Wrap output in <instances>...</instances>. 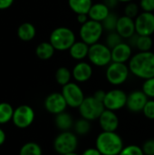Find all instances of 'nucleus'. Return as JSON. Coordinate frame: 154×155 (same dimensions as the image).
Wrapping results in <instances>:
<instances>
[{"label":"nucleus","instance_id":"obj_31","mask_svg":"<svg viewBox=\"0 0 154 155\" xmlns=\"http://www.w3.org/2000/svg\"><path fill=\"white\" fill-rule=\"evenodd\" d=\"M122 42H123V38L116 31L109 32L105 38V45L111 49H113V47H115Z\"/></svg>","mask_w":154,"mask_h":155},{"label":"nucleus","instance_id":"obj_29","mask_svg":"<svg viewBox=\"0 0 154 155\" xmlns=\"http://www.w3.org/2000/svg\"><path fill=\"white\" fill-rule=\"evenodd\" d=\"M74 132H75L76 134L82 135V136L86 135L91 131L90 121H88V120H86L84 118L78 119L74 124Z\"/></svg>","mask_w":154,"mask_h":155},{"label":"nucleus","instance_id":"obj_39","mask_svg":"<svg viewBox=\"0 0 154 155\" xmlns=\"http://www.w3.org/2000/svg\"><path fill=\"white\" fill-rule=\"evenodd\" d=\"M82 155H103L100 151L95 147V148H88L83 152Z\"/></svg>","mask_w":154,"mask_h":155},{"label":"nucleus","instance_id":"obj_35","mask_svg":"<svg viewBox=\"0 0 154 155\" xmlns=\"http://www.w3.org/2000/svg\"><path fill=\"white\" fill-rule=\"evenodd\" d=\"M143 115L149 119V120H154V100L151 99L148 100V102L146 103L143 110Z\"/></svg>","mask_w":154,"mask_h":155},{"label":"nucleus","instance_id":"obj_4","mask_svg":"<svg viewBox=\"0 0 154 155\" xmlns=\"http://www.w3.org/2000/svg\"><path fill=\"white\" fill-rule=\"evenodd\" d=\"M89 62L97 67L108 66L112 62V49L100 42L90 45L88 57Z\"/></svg>","mask_w":154,"mask_h":155},{"label":"nucleus","instance_id":"obj_9","mask_svg":"<svg viewBox=\"0 0 154 155\" xmlns=\"http://www.w3.org/2000/svg\"><path fill=\"white\" fill-rule=\"evenodd\" d=\"M62 94L64 95L67 105L71 108H79L85 98L83 89L78 84L74 82H70L63 86Z\"/></svg>","mask_w":154,"mask_h":155},{"label":"nucleus","instance_id":"obj_12","mask_svg":"<svg viewBox=\"0 0 154 155\" xmlns=\"http://www.w3.org/2000/svg\"><path fill=\"white\" fill-rule=\"evenodd\" d=\"M134 22L137 35L152 36L154 34V13L141 12Z\"/></svg>","mask_w":154,"mask_h":155},{"label":"nucleus","instance_id":"obj_17","mask_svg":"<svg viewBox=\"0 0 154 155\" xmlns=\"http://www.w3.org/2000/svg\"><path fill=\"white\" fill-rule=\"evenodd\" d=\"M116 32L123 39H129L130 37L136 34L134 19L124 15L119 16L116 26Z\"/></svg>","mask_w":154,"mask_h":155},{"label":"nucleus","instance_id":"obj_37","mask_svg":"<svg viewBox=\"0 0 154 155\" xmlns=\"http://www.w3.org/2000/svg\"><path fill=\"white\" fill-rule=\"evenodd\" d=\"M144 155H154V139L147 140L142 147Z\"/></svg>","mask_w":154,"mask_h":155},{"label":"nucleus","instance_id":"obj_21","mask_svg":"<svg viewBox=\"0 0 154 155\" xmlns=\"http://www.w3.org/2000/svg\"><path fill=\"white\" fill-rule=\"evenodd\" d=\"M54 123L56 127L62 132L69 131L74 126V119L70 114L66 112H63L59 114L55 115Z\"/></svg>","mask_w":154,"mask_h":155},{"label":"nucleus","instance_id":"obj_10","mask_svg":"<svg viewBox=\"0 0 154 155\" xmlns=\"http://www.w3.org/2000/svg\"><path fill=\"white\" fill-rule=\"evenodd\" d=\"M34 109L30 105L22 104L15 109L12 122L18 129H26L34 123Z\"/></svg>","mask_w":154,"mask_h":155},{"label":"nucleus","instance_id":"obj_5","mask_svg":"<svg viewBox=\"0 0 154 155\" xmlns=\"http://www.w3.org/2000/svg\"><path fill=\"white\" fill-rule=\"evenodd\" d=\"M103 24L94 20L89 19L84 25H81L79 30V36L81 40L88 45H92L99 42L103 34Z\"/></svg>","mask_w":154,"mask_h":155},{"label":"nucleus","instance_id":"obj_13","mask_svg":"<svg viewBox=\"0 0 154 155\" xmlns=\"http://www.w3.org/2000/svg\"><path fill=\"white\" fill-rule=\"evenodd\" d=\"M45 110L52 114H59L65 112L68 106L62 93H52L46 96L44 103Z\"/></svg>","mask_w":154,"mask_h":155},{"label":"nucleus","instance_id":"obj_38","mask_svg":"<svg viewBox=\"0 0 154 155\" xmlns=\"http://www.w3.org/2000/svg\"><path fill=\"white\" fill-rule=\"evenodd\" d=\"M105 95H106V92L105 91H103V90H97V91L94 92V94H93V96L95 99H97L98 101L103 103V100L105 98Z\"/></svg>","mask_w":154,"mask_h":155},{"label":"nucleus","instance_id":"obj_16","mask_svg":"<svg viewBox=\"0 0 154 155\" xmlns=\"http://www.w3.org/2000/svg\"><path fill=\"white\" fill-rule=\"evenodd\" d=\"M99 125L103 132H116L119 127V117L115 112L105 109L98 119Z\"/></svg>","mask_w":154,"mask_h":155},{"label":"nucleus","instance_id":"obj_3","mask_svg":"<svg viewBox=\"0 0 154 155\" xmlns=\"http://www.w3.org/2000/svg\"><path fill=\"white\" fill-rule=\"evenodd\" d=\"M49 42L56 51H66L76 42V36L71 28L60 26L52 31Z\"/></svg>","mask_w":154,"mask_h":155},{"label":"nucleus","instance_id":"obj_14","mask_svg":"<svg viewBox=\"0 0 154 155\" xmlns=\"http://www.w3.org/2000/svg\"><path fill=\"white\" fill-rule=\"evenodd\" d=\"M149 98L142 90H135L128 94L126 107L132 113L143 112Z\"/></svg>","mask_w":154,"mask_h":155},{"label":"nucleus","instance_id":"obj_34","mask_svg":"<svg viewBox=\"0 0 154 155\" xmlns=\"http://www.w3.org/2000/svg\"><path fill=\"white\" fill-rule=\"evenodd\" d=\"M142 91L147 95L148 98L154 99V77L144 80Z\"/></svg>","mask_w":154,"mask_h":155},{"label":"nucleus","instance_id":"obj_30","mask_svg":"<svg viewBox=\"0 0 154 155\" xmlns=\"http://www.w3.org/2000/svg\"><path fill=\"white\" fill-rule=\"evenodd\" d=\"M118 19H119V16L115 13L111 12L108 15V16L102 22L103 26V29L105 31H107L108 33L109 32L116 31V26H117Z\"/></svg>","mask_w":154,"mask_h":155},{"label":"nucleus","instance_id":"obj_2","mask_svg":"<svg viewBox=\"0 0 154 155\" xmlns=\"http://www.w3.org/2000/svg\"><path fill=\"white\" fill-rule=\"evenodd\" d=\"M96 148L103 155H118L124 147L122 137L116 132H102L95 142Z\"/></svg>","mask_w":154,"mask_h":155},{"label":"nucleus","instance_id":"obj_15","mask_svg":"<svg viewBox=\"0 0 154 155\" xmlns=\"http://www.w3.org/2000/svg\"><path fill=\"white\" fill-rule=\"evenodd\" d=\"M93 66L91 63L84 61L78 62L72 70L73 78L76 83H85L89 81L93 75Z\"/></svg>","mask_w":154,"mask_h":155},{"label":"nucleus","instance_id":"obj_11","mask_svg":"<svg viewBox=\"0 0 154 155\" xmlns=\"http://www.w3.org/2000/svg\"><path fill=\"white\" fill-rule=\"evenodd\" d=\"M128 94L122 89H113L106 92L105 98L103 100V105L105 109L116 112L126 106Z\"/></svg>","mask_w":154,"mask_h":155},{"label":"nucleus","instance_id":"obj_20","mask_svg":"<svg viewBox=\"0 0 154 155\" xmlns=\"http://www.w3.org/2000/svg\"><path fill=\"white\" fill-rule=\"evenodd\" d=\"M90 45H88L86 43L81 41H76L68 50L70 56L78 62L84 61L85 58L88 57Z\"/></svg>","mask_w":154,"mask_h":155},{"label":"nucleus","instance_id":"obj_42","mask_svg":"<svg viewBox=\"0 0 154 155\" xmlns=\"http://www.w3.org/2000/svg\"><path fill=\"white\" fill-rule=\"evenodd\" d=\"M110 9H113L117 6V5L119 4L118 0H103V2Z\"/></svg>","mask_w":154,"mask_h":155},{"label":"nucleus","instance_id":"obj_7","mask_svg":"<svg viewBox=\"0 0 154 155\" xmlns=\"http://www.w3.org/2000/svg\"><path fill=\"white\" fill-rule=\"evenodd\" d=\"M78 109L82 118L92 122L99 119L103 112L105 110V107L103 103L98 101L92 95L85 97Z\"/></svg>","mask_w":154,"mask_h":155},{"label":"nucleus","instance_id":"obj_25","mask_svg":"<svg viewBox=\"0 0 154 155\" xmlns=\"http://www.w3.org/2000/svg\"><path fill=\"white\" fill-rule=\"evenodd\" d=\"M15 109L13 106L5 102L0 103V124H5L12 121Z\"/></svg>","mask_w":154,"mask_h":155},{"label":"nucleus","instance_id":"obj_22","mask_svg":"<svg viewBox=\"0 0 154 155\" xmlns=\"http://www.w3.org/2000/svg\"><path fill=\"white\" fill-rule=\"evenodd\" d=\"M68 5L76 15L88 14L93 5V0H68Z\"/></svg>","mask_w":154,"mask_h":155},{"label":"nucleus","instance_id":"obj_8","mask_svg":"<svg viewBox=\"0 0 154 155\" xmlns=\"http://www.w3.org/2000/svg\"><path fill=\"white\" fill-rule=\"evenodd\" d=\"M78 138L72 132L65 131L58 134L54 141V149L60 155H64L76 151Z\"/></svg>","mask_w":154,"mask_h":155},{"label":"nucleus","instance_id":"obj_6","mask_svg":"<svg viewBox=\"0 0 154 155\" xmlns=\"http://www.w3.org/2000/svg\"><path fill=\"white\" fill-rule=\"evenodd\" d=\"M130 73L129 66L126 64L112 62L108 66H106L105 77L108 83L118 86L127 81Z\"/></svg>","mask_w":154,"mask_h":155},{"label":"nucleus","instance_id":"obj_43","mask_svg":"<svg viewBox=\"0 0 154 155\" xmlns=\"http://www.w3.org/2000/svg\"><path fill=\"white\" fill-rule=\"evenodd\" d=\"M5 139H6V134L5 133V131L0 128V146L3 145L5 142Z\"/></svg>","mask_w":154,"mask_h":155},{"label":"nucleus","instance_id":"obj_40","mask_svg":"<svg viewBox=\"0 0 154 155\" xmlns=\"http://www.w3.org/2000/svg\"><path fill=\"white\" fill-rule=\"evenodd\" d=\"M89 16H88V14H79L77 15L76 16V20L77 22L80 24V25H84V23H86L88 20H89Z\"/></svg>","mask_w":154,"mask_h":155},{"label":"nucleus","instance_id":"obj_19","mask_svg":"<svg viewBox=\"0 0 154 155\" xmlns=\"http://www.w3.org/2000/svg\"><path fill=\"white\" fill-rule=\"evenodd\" d=\"M111 13V9L103 2L93 4L88 12V16L91 20L102 23Z\"/></svg>","mask_w":154,"mask_h":155},{"label":"nucleus","instance_id":"obj_28","mask_svg":"<svg viewBox=\"0 0 154 155\" xmlns=\"http://www.w3.org/2000/svg\"><path fill=\"white\" fill-rule=\"evenodd\" d=\"M153 45V40L150 35H139L137 37L135 48L139 52H148L151 51Z\"/></svg>","mask_w":154,"mask_h":155},{"label":"nucleus","instance_id":"obj_26","mask_svg":"<svg viewBox=\"0 0 154 155\" xmlns=\"http://www.w3.org/2000/svg\"><path fill=\"white\" fill-rule=\"evenodd\" d=\"M19 155H43V151L37 143L27 142L20 148Z\"/></svg>","mask_w":154,"mask_h":155},{"label":"nucleus","instance_id":"obj_18","mask_svg":"<svg viewBox=\"0 0 154 155\" xmlns=\"http://www.w3.org/2000/svg\"><path fill=\"white\" fill-rule=\"evenodd\" d=\"M133 55V47L128 43L122 42L112 49L113 62L126 64L131 60Z\"/></svg>","mask_w":154,"mask_h":155},{"label":"nucleus","instance_id":"obj_24","mask_svg":"<svg viewBox=\"0 0 154 155\" xmlns=\"http://www.w3.org/2000/svg\"><path fill=\"white\" fill-rule=\"evenodd\" d=\"M55 49L50 42H43L39 44L35 49L36 56L41 60H49L54 54Z\"/></svg>","mask_w":154,"mask_h":155},{"label":"nucleus","instance_id":"obj_36","mask_svg":"<svg viewBox=\"0 0 154 155\" xmlns=\"http://www.w3.org/2000/svg\"><path fill=\"white\" fill-rule=\"evenodd\" d=\"M139 5L143 12L154 13V0H140Z\"/></svg>","mask_w":154,"mask_h":155},{"label":"nucleus","instance_id":"obj_27","mask_svg":"<svg viewBox=\"0 0 154 155\" xmlns=\"http://www.w3.org/2000/svg\"><path fill=\"white\" fill-rule=\"evenodd\" d=\"M72 77V71H70L68 68L64 66L59 67L55 72V81L58 84L62 86L69 84L71 82Z\"/></svg>","mask_w":154,"mask_h":155},{"label":"nucleus","instance_id":"obj_32","mask_svg":"<svg viewBox=\"0 0 154 155\" xmlns=\"http://www.w3.org/2000/svg\"><path fill=\"white\" fill-rule=\"evenodd\" d=\"M140 10H141L140 5L137 3L133 1V2H129L126 4L123 11H124V15L135 19L140 14Z\"/></svg>","mask_w":154,"mask_h":155},{"label":"nucleus","instance_id":"obj_41","mask_svg":"<svg viewBox=\"0 0 154 155\" xmlns=\"http://www.w3.org/2000/svg\"><path fill=\"white\" fill-rule=\"evenodd\" d=\"M14 3V0H0V10L9 8Z\"/></svg>","mask_w":154,"mask_h":155},{"label":"nucleus","instance_id":"obj_45","mask_svg":"<svg viewBox=\"0 0 154 155\" xmlns=\"http://www.w3.org/2000/svg\"><path fill=\"white\" fill-rule=\"evenodd\" d=\"M64 155H79L78 153H76L75 152H74V153H67V154H64Z\"/></svg>","mask_w":154,"mask_h":155},{"label":"nucleus","instance_id":"obj_23","mask_svg":"<svg viewBox=\"0 0 154 155\" xmlns=\"http://www.w3.org/2000/svg\"><path fill=\"white\" fill-rule=\"evenodd\" d=\"M35 34H36L35 27L34 26V25L28 22L23 23L22 25H19L17 29V35L22 41H25V42L31 41L32 39L34 38Z\"/></svg>","mask_w":154,"mask_h":155},{"label":"nucleus","instance_id":"obj_33","mask_svg":"<svg viewBox=\"0 0 154 155\" xmlns=\"http://www.w3.org/2000/svg\"><path fill=\"white\" fill-rule=\"evenodd\" d=\"M118 155H144V153L142 147L135 144H131L124 146Z\"/></svg>","mask_w":154,"mask_h":155},{"label":"nucleus","instance_id":"obj_44","mask_svg":"<svg viewBox=\"0 0 154 155\" xmlns=\"http://www.w3.org/2000/svg\"><path fill=\"white\" fill-rule=\"evenodd\" d=\"M118 1H119V3H125V4H127L129 2H133V0H118Z\"/></svg>","mask_w":154,"mask_h":155},{"label":"nucleus","instance_id":"obj_1","mask_svg":"<svg viewBox=\"0 0 154 155\" xmlns=\"http://www.w3.org/2000/svg\"><path fill=\"white\" fill-rule=\"evenodd\" d=\"M130 72L136 77L146 80L154 77V53L138 52L129 61Z\"/></svg>","mask_w":154,"mask_h":155}]
</instances>
